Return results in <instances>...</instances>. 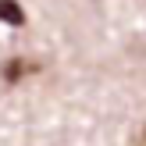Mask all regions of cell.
<instances>
[{"mask_svg":"<svg viewBox=\"0 0 146 146\" xmlns=\"http://www.w3.org/2000/svg\"><path fill=\"white\" fill-rule=\"evenodd\" d=\"M32 71H39L36 61H21V57H14V61L4 64V82H21V78L32 75Z\"/></svg>","mask_w":146,"mask_h":146,"instance_id":"cell-1","label":"cell"},{"mask_svg":"<svg viewBox=\"0 0 146 146\" xmlns=\"http://www.w3.org/2000/svg\"><path fill=\"white\" fill-rule=\"evenodd\" d=\"M0 21H7V25H21L25 21V11H21L18 0H0Z\"/></svg>","mask_w":146,"mask_h":146,"instance_id":"cell-2","label":"cell"}]
</instances>
